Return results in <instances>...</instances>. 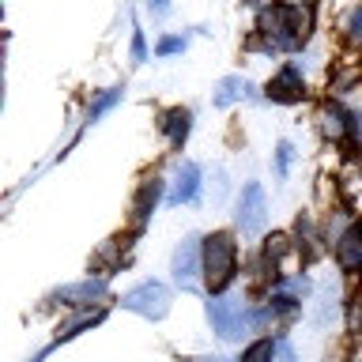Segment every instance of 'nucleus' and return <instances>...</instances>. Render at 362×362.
<instances>
[{"label": "nucleus", "instance_id": "23", "mask_svg": "<svg viewBox=\"0 0 362 362\" xmlns=\"http://www.w3.org/2000/svg\"><path fill=\"white\" fill-rule=\"evenodd\" d=\"M181 49H185V38H163V42H158V53H163V57L181 53Z\"/></svg>", "mask_w": 362, "mask_h": 362}, {"label": "nucleus", "instance_id": "8", "mask_svg": "<svg viewBox=\"0 0 362 362\" xmlns=\"http://www.w3.org/2000/svg\"><path fill=\"white\" fill-rule=\"evenodd\" d=\"M302 95H305V87H302V72L298 68H283V72L268 83V98L272 102H302Z\"/></svg>", "mask_w": 362, "mask_h": 362}, {"label": "nucleus", "instance_id": "14", "mask_svg": "<svg viewBox=\"0 0 362 362\" xmlns=\"http://www.w3.org/2000/svg\"><path fill=\"white\" fill-rule=\"evenodd\" d=\"M332 313H336V283L328 279V283H321V294H317L313 325H317V328H325L328 321H332Z\"/></svg>", "mask_w": 362, "mask_h": 362}, {"label": "nucleus", "instance_id": "10", "mask_svg": "<svg viewBox=\"0 0 362 362\" xmlns=\"http://www.w3.org/2000/svg\"><path fill=\"white\" fill-rule=\"evenodd\" d=\"M336 257H339V268L344 272H362V226H351V230L339 234Z\"/></svg>", "mask_w": 362, "mask_h": 362}, {"label": "nucleus", "instance_id": "25", "mask_svg": "<svg viewBox=\"0 0 362 362\" xmlns=\"http://www.w3.org/2000/svg\"><path fill=\"white\" fill-rule=\"evenodd\" d=\"M132 57H136V61H147V45H144V34L140 30L132 34Z\"/></svg>", "mask_w": 362, "mask_h": 362}, {"label": "nucleus", "instance_id": "11", "mask_svg": "<svg viewBox=\"0 0 362 362\" xmlns=\"http://www.w3.org/2000/svg\"><path fill=\"white\" fill-rule=\"evenodd\" d=\"M272 298H276L279 310H291L294 302L310 298V279L305 276H283V279H276V287H272Z\"/></svg>", "mask_w": 362, "mask_h": 362}, {"label": "nucleus", "instance_id": "16", "mask_svg": "<svg viewBox=\"0 0 362 362\" xmlns=\"http://www.w3.org/2000/svg\"><path fill=\"white\" fill-rule=\"evenodd\" d=\"M102 317H106V313H102V310H83V313H76L72 321H64L61 328H57V339H72V336H79V332H83V328H90V325H98Z\"/></svg>", "mask_w": 362, "mask_h": 362}, {"label": "nucleus", "instance_id": "22", "mask_svg": "<svg viewBox=\"0 0 362 362\" xmlns=\"http://www.w3.org/2000/svg\"><path fill=\"white\" fill-rule=\"evenodd\" d=\"M347 34H351V42L362 49V8L351 11V19H347Z\"/></svg>", "mask_w": 362, "mask_h": 362}, {"label": "nucleus", "instance_id": "24", "mask_svg": "<svg viewBox=\"0 0 362 362\" xmlns=\"http://www.w3.org/2000/svg\"><path fill=\"white\" fill-rule=\"evenodd\" d=\"M276 358L279 362H298V355H294V347L287 344V339H276Z\"/></svg>", "mask_w": 362, "mask_h": 362}, {"label": "nucleus", "instance_id": "29", "mask_svg": "<svg viewBox=\"0 0 362 362\" xmlns=\"http://www.w3.org/2000/svg\"><path fill=\"white\" fill-rule=\"evenodd\" d=\"M204 362H230V358H204Z\"/></svg>", "mask_w": 362, "mask_h": 362}, {"label": "nucleus", "instance_id": "20", "mask_svg": "<svg viewBox=\"0 0 362 362\" xmlns=\"http://www.w3.org/2000/svg\"><path fill=\"white\" fill-rule=\"evenodd\" d=\"M242 362H272V339H257L242 355Z\"/></svg>", "mask_w": 362, "mask_h": 362}, {"label": "nucleus", "instance_id": "4", "mask_svg": "<svg viewBox=\"0 0 362 362\" xmlns=\"http://www.w3.org/2000/svg\"><path fill=\"white\" fill-rule=\"evenodd\" d=\"M121 305H124V310H132V313H140V317H151V321H158V317L170 313V291L163 287V283L147 279V283H140V287L124 291Z\"/></svg>", "mask_w": 362, "mask_h": 362}, {"label": "nucleus", "instance_id": "1", "mask_svg": "<svg viewBox=\"0 0 362 362\" xmlns=\"http://www.w3.org/2000/svg\"><path fill=\"white\" fill-rule=\"evenodd\" d=\"M313 27V8H294V4H272L260 11V34L268 49H298L310 38Z\"/></svg>", "mask_w": 362, "mask_h": 362}, {"label": "nucleus", "instance_id": "15", "mask_svg": "<svg viewBox=\"0 0 362 362\" xmlns=\"http://www.w3.org/2000/svg\"><path fill=\"white\" fill-rule=\"evenodd\" d=\"M163 129L170 136V144H185V136L192 129V117H189V110H170L166 117H163Z\"/></svg>", "mask_w": 362, "mask_h": 362}, {"label": "nucleus", "instance_id": "2", "mask_svg": "<svg viewBox=\"0 0 362 362\" xmlns=\"http://www.w3.org/2000/svg\"><path fill=\"white\" fill-rule=\"evenodd\" d=\"M208 321L223 339H242L245 332L264 321V313H253L242 298H211L208 302Z\"/></svg>", "mask_w": 362, "mask_h": 362}, {"label": "nucleus", "instance_id": "27", "mask_svg": "<svg viewBox=\"0 0 362 362\" xmlns=\"http://www.w3.org/2000/svg\"><path fill=\"white\" fill-rule=\"evenodd\" d=\"M351 140L362 147V113H351Z\"/></svg>", "mask_w": 362, "mask_h": 362}, {"label": "nucleus", "instance_id": "6", "mask_svg": "<svg viewBox=\"0 0 362 362\" xmlns=\"http://www.w3.org/2000/svg\"><path fill=\"white\" fill-rule=\"evenodd\" d=\"M264 219H268V204H264V189L257 185V181H249L242 189V204H238V226H242V234L257 238L264 230Z\"/></svg>", "mask_w": 362, "mask_h": 362}, {"label": "nucleus", "instance_id": "19", "mask_svg": "<svg viewBox=\"0 0 362 362\" xmlns=\"http://www.w3.org/2000/svg\"><path fill=\"white\" fill-rule=\"evenodd\" d=\"M287 249H291V238L287 234H272L268 245H264V260H272V268H276V260L287 253Z\"/></svg>", "mask_w": 362, "mask_h": 362}, {"label": "nucleus", "instance_id": "12", "mask_svg": "<svg viewBox=\"0 0 362 362\" xmlns=\"http://www.w3.org/2000/svg\"><path fill=\"white\" fill-rule=\"evenodd\" d=\"M249 79H242V76H226V79H219V87H215V106L219 110H226V106H234V102H242V98H249Z\"/></svg>", "mask_w": 362, "mask_h": 362}, {"label": "nucleus", "instance_id": "26", "mask_svg": "<svg viewBox=\"0 0 362 362\" xmlns=\"http://www.w3.org/2000/svg\"><path fill=\"white\" fill-rule=\"evenodd\" d=\"M215 200H226V174H223V170H215Z\"/></svg>", "mask_w": 362, "mask_h": 362}, {"label": "nucleus", "instance_id": "28", "mask_svg": "<svg viewBox=\"0 0 362 362\" xmlns=\"http://www.w3.org/2000/svg\"><path fill=\"white\" fill-rule=\"evenodd\" d=\"M151 11H155V16H166V11H170V0H151Z\"/></svg>", "mask_w": 362, "mask_h": 362}, {"label": "nucleus", "instance_id": "30", "mask_svg": "<svg viewBox=\"0 0 362 362\" xmlns=\"http://www.w3.org/2000/svg\"><path fill=\"white\" fill-rule=\"evenodd\" d=\"M358 302H362V294H358Z\"/></svg>", "mask_w": 362, "mask_h": 362}, {"label": "nucleus", "instance_id": "13", "mask_svg": "<svg viewBox=\"0 0 362 362\" xmlns=\"http://www.w3.org/2000/svg\"><path fill=\"white\" fill-rule=\"evenodd\" d=\"M321 132L328 140H344V132H351V117L339 106H325L321 110Z\"/></svg>", "mask_w": 362, "mask_h": 362}, {"label": "nucleus", "instance_id": "9", "mask_svg": "<svg viewBox=\"0 0 362 362\" xmlns=\"http://www.w3.org/2000/svg\"><path fill=\"white\" fill-rule=\"evenodd\" d=\"M200 192V166L197 163H181L174 170V189H170V204H189Z\"/></svg>", "mask_w": 362, "mask_h": 362}, {"label": "nucleus", "instance_id": "7", "mask_svg": "<svg viewBox=\"0 0 362 362\" xmlns=\"http://www.w3.org/2000/svg\"><path fill=\"white\" fill-rule=\"evenodd\" d=\"M98 298H106V279H79L53 291V302H64V305H90Z\"/></svg>", "mask_w": 362, "mask_h": 362}, {"label": "nucleus", "instance_id": "18", "mask_svg": "<svg viewBox=\"0 0 362 362\" xmlns=\"http://www.w3.org/2000/svg\"><path fill=\"white\" fill-rule=\"evenodd\" d=\"M121 95H124L121 87H110L106 95H98V98H95V102H90V106H87V124H90V121H98V117H102V113H106V110H113V106H117V102H121Z\"/></svg>", "mask_w": 362, "mask_h": 362}, {"label": "nucleus", "instance_id": "21", "mask_svg": "<svg viewBox=\"0 0 362 362\" xmlns=\"http://www.w3.org/2000/svg\"><path fill=\"white\" fill-rule=\"evenodd\" d=\"M291 158H294V147H291V144H279V147H276V174H279V177L291 174Z\"/></svg>", "mask_w": 362, "mask_h": 362}, {"label": "nucleus", "instance_id": "5", "mask_svg": "<svg viewBox=\"0 0 362 362\" xmlns=\"http://www.w3.org/2000/svg\"><path fill=\"white\" fill-rule=\"evenodd\" d=\"M200 272H204V245L197 234H189L174 249V279L181 283V291H200Z\"/></svg>", "mask_w": 362, "mask_h": 362}, {"label": "nucleus", "instance_id": "3", "mask_svg": "<svg viewBox=\"0 0 362 362\" xmlns=\"http://www.w3.org/2000/svg\"><path fill=\"white\" fill-rule=\"evenodd\" d=\"M238 268V249L230 242V234H211L204 242V279H208V291H226L234 279Z\"/></svg>", "mask_w": 362, "mask_h": 362}, {"label": "nucleus", "instance_id": "17", "mask_svg": "<svg viewBox=\"0 0 362 362\" xmlns=\"http://www.w3.org/2000/svg\"><path fill=\"white\" fill-rule=\"evenodd\" d=\"M155 197H158V181H144V189H140V197H136V226H144L147 223V215H151L155 208Z\"/></svg>", "mask_w": 362, "mask_h": 362}]
</instances>
